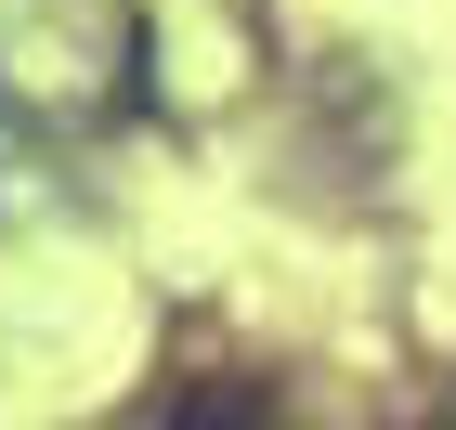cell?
I'll return each mask as SVG.
<instances>
[{
    "mask_svg": "<svg viewBox=\"0 0 456 430\" xmlns=\"http://www.w3.org/2000/svg\"><path fill=\"white\" fill-rule=\"evenodd\" d=\"M157 430H248V404H235V392H209V404H183V418H157Z\"/></svg>",
    "mask_w": 456,
    "mask_h": 430,
    "instance_id": "6da1fadb",
    "label": "cell"
}]
</instances>
